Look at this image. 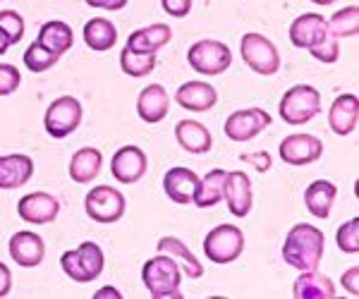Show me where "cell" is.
<instances>
[{"label":"cell","instance_id":"6da1fadb","mask_svg":"<svg viewBox=\"0 0 359 299\" xmlns=\"http://www.w3.org/2000/svg\"><path fill=\"white\" fill-rule=\"evenodd\" d=\"M326 237L311 223H297L285 237L283 244V261L297 271H314L321 263Z\"/></svg>","mask_w":359,"mask_h":299},{"label":"cell","instance_id":"7a4b0ae2","mask_svg":"<svg viewBox=\"0 0 359 299\" xmlns=\"http://www.w3.org/2000/svg\"><path fill=\"white\" fill-rule=\"evenodd\" d=\"M142 283L154 299H180L182 271L168 254L151 256L142 268Z\"/></svg>","mask_w":359,"mask_h":299},{"label":"cell","instance_id":"3957f363","mask_svg":"<svg viewBox=\"0 0 359 299\" xmlns=\"http://www.w3.org/2000/svg\"><path fill=\"white\" fill-rule=\"evenodd\" d=\"M60 266L67 278L74 280V283H94L103 273L106 256H103V249L96 242H82L77 249H67L60 256Z\"/></svg>","mask_w":359,"mask_h":299},{"label":"cell","instance_id":"277c9868","mask_svg":"<svg viewBox=\"0 0 359 299\" xmlns=\"http://www.w3.org/2000/svg\"><path fill=\"white\" fill-rule=\"evenodd\" d=\"M283 123L287 125H306L321 113V94L311 84H297L287 89L278 106Z\"/></svg>","mask_w":359,"mask_h":299},{"label":"cell","instance_id":"5b68a950","mask_svg":"<svg viewBox=\"0 0 359 299\" xmlns=\"http://www.w3.org/2000/svg\"><path fill=\"white\" fill-rule=\"evenodd\" d=\"M240 53L249 70L257 74L271 77V74H276L280 70V53H278L276 43L271 41V39H266L264 34H257V32L245 34L240 41Z\"/></svg>","mask_w":359,"mask_h":299},{"label":"cell","instance_id":"8992f818","mask_svg":"<svg viewBox=\"0 0 359 299\" xmlns=\"http://www.w3.org/2000/svg\"><path fill=\"white\" fill-rule=\"evenodd\" d=\"M187 62L194 72L206 74V77H216V74H223L233 65V53H230V48L223 41L201 39L194 46H189Z\"/></svg>","mask_w":359,"mask_h":299},{"label":"cell","instance_id":"52a82bcc","mask_svg":"<svg viewBox=\"0 0 359 299\" xmlns=\"http://www.w3.org/2000/svg\"><path fill=\"white\" fill-rule=\"evenodd\" d=\"M245 251V232L237 225H218L206 235L204 239V254L208 261L225 266V263H233L242 256Z\"/></svg>","mask_w":359,"mask_h":299},{"label":"cell","instance_id":"ba28073f","mask_svg":"<svg viewBox=\"0 0 359 299\" xmlns=\"http://www.w3.org/2000/svg\"><path fill=\"white\" fill-rule=\"evenodd\" d=\"M82 103L74 96H60L48 106V111L43 115V127L48 132V137L53 139H65L72 132L82 125Z\"/></svg>","mask_w":359,"mask_h":299},{"label":"cell","instance_id":"9c48e42d","mask_svg":"<svg viewBox=\"0 0 359 299\" xmlns=\"http://www.w3.org/2000/svg\"><path fill=\"white\" fill-rule=\"evenodd\" d=\"M125 197L118 192V189L108 187V185H98L86 194L84 199V211L86 216L94 223H101V225H111V223H118L120 218L125 216Z\"/></svg>","mask_w":359,"mask_h":299},{"label":"cell","instance_id":"30bf717a","mask_svg":"<svg viewBox=\"0 0 359 299\" xmlns=\"http://www.w3.org/2000/svg\"><path fill=\"white\" fill-rule=\"evenodd\" d=\"M271 125V115L264 108H245V111H235L233 115H228L223 125V132L230 141H252L257 134Z\"/></svg>","mask_w":359,"mask_h":299},{"label":"cell","instance_id":"8fae6325","mask_svg":"<svg viewBox=\"0 0 359 299\" xmlns=\"http://www.w3.org/2000/svg\"><path fill=\"white\" fill-rule=\"evenodd\" d=\"M57 214H60V201L48 192H32L17 204V216L29 225H48Z\"/></svg>","mask_w":359,"mask_h":299},{"label":"cell","instance_id":"7c38bea8","mask_svg":"<svg viewBox=\"0 0 359 299\" xmlns=\"http://www.w3.org/2000/svg\"><path fill=\"white\" fill-rule=\"evenodd\" d=\"M278 153L287 165H309L323 156V141L314 134H290L280 141Z\"/></svg>","mask_w":359,"mask_h":299},{"label":"cell","instance_id":"4fadbf2b","mask_svg":"<svg viewBox=\"0 0 359 299\" xmlns=\"http://www.w3.org/2000/svg\"><path fill=\"white\" fill-rule=\"evenodd\" d=\"M149 160L147 153L139 146H123L115 151V156L111 160V172L118 182L123 185H135V182L142 180L147 175Z\"/></svg>","mask_w":359,"mask_h":299},{"label":"cell","instance_id":"5bb4252c","mask_svg":"<svg viewBox=\"0 0 359 299\" xmlns=\"http://www.w3.org/2000/svg\"><path fill=\"white\" fill-rule=\"evenodd\" d=\"M223 199L228 201V209L235 218H247V214L252 211V204H254L252 180H249L247 172L233 170L225 175Z\"/></svg>","mask_w":359,"mask_h":299},{"label":"cell","instance_id":"9a60e30c","mask_svg":"<svg viewBox=\"0 0 359 299\" xmlns=\"http://www.w3.org/2000/svg\"><path fill=\"white\" fill-rule=\"evenodd\" d=\"M10 256L17 266L22 268H36L41 266L46 256V244L32 230H20L10 237Z\"/></svg>","mask_w":359,"mask_h":299},{"label":"cell","instance_id":"2e32d148","mask_svg":"<svg viewBox=\"0 0 359 299\" xmlns=\"http://www.w3.org/2000/svg\"><path fill=\"white\" fill-rule=\"evenodd\" d=\"M326 36H328L326 20H323V15H318V13H304L290 25V41L294 48L309 50L311 46L318 43Z\"/></svg>","mask_w":359,"mask_h":299},{"label":"cell","instance_id":"e0dca14e","mask_svg":"<svg viewBox=\"0 0 359 299\" xmlns=\"http://www.w3.org/2000/svg\"><path fill=\"white\" fill-rule=\"evenodd\" d=\"M196 182H199V175H196L194 170L177 165V168H170L163 175V192L172 204L187 206V204H192V199H194Z\"/></svg>","mask_w":359,"mask_h":299},{"label":"cell","instance_id":"ac0fdd59","mask_svg":"<svg viewBox=\"0 0 359 299\" xmlns=\"http://www.w3.org/2000/svg\"><path fill=\"white\" fill-rule=\"evenodd\" d=\"M175 103L184 111L206 113L218 103V91L206 82H187L175 91Z\"/></svg>","mask_w":359,"mask_h":299},{"label":"cell","instance_id":"d6986e66","mask_svg":"<svg viewBox=\"0 0 359 299\" xmlns=\"http://www.w3.org/2000/svg\"><path fill=\"white\" fill-rule=\"evenodd\" d=\"M168 111H170V96L161 84H149L147 89H142L137 99V115L149 125H156L161 120H165Z\"/></svg>","mask_w":359,"mask_h":299},{"label":"cell","instance_id":"ffe728a7","mask_svg":"<svg viewBox=\"0 0 359 299\" xmlns=\"http://www.w3.org/2000/svg\"><path fill=\"white\" fill-rule=\"evenodd\" d=\"M357 115H359V99L355 94H340L333 101L331 111H328V125H331L333 134L347 137L357 127Z\"/></svg>","mask_w":359,"mask_h":299},{"label":"cell","instance_id":"44dd1931","mask_svg":"<svg viewBox=\"0 0 359 299\" xmlns=\"http://www.w3.org/2000/svg\"><path fill=\"white\" fill-rule=\"evenodd\" d=\"M34 177V160L25 153L0 156V189L25 187Z\"/></svg>","mask_w":359,"mask_h":299},{"label":"cell","instance_id":"7402d4cb","mask_svg":"<svg viewBox=\"0 0 359 299\" xmlns=\"http://www.w3.org/2000/svg\"><path fill=\"white\" fill-rule=\"evenodd\" d=\"M175 139L184 151L194 153V156L208 153L213 148L211 132H208L201 123H196V120H180L175 125Z\"/></svg>","mask_w":359,"mask_h":299},{"label":"cell","instance_id":"603a6c76","mask_svg":"<svg viewBox=\"0 0 359 299\" xmlns=\"http://www.w3.org/2000/svg\"><path fill=\"white\" fill-rule=\"evenodd\" d=\"M292 297L294 299H333L335 297V285L328 275L314 271H302L292 285Z\"/></svg>","mask_w":359,"mask_h":299},{"label":"cell","instance_id":"cb8c5ba5","mask_svg":"<svg viewBox=\"0 0 359 299\" xmlns=\"http://www.w3.org/2000/svg\"><path fill=\"white\" fill-rule=\"evenodd\" d=\"M172 32L168 25H151V27H142L137 32L130 34L127 39V48L137 50V53H158L163 46L170 43Z\"/></svg>","mask_w":359,"mask_h":299},{"label":"cell","instance_id":"d4e9b609","mask_svg":"<svg viewBox=\"0 0 359 299\" xmlns=\"http://www.w3.org/2000/svg\"><path fill=\"white\" fill-rule=\"evenodd\" d=\"M158 251L161 254L170 256L172 261L180 266V271H182L184 275H189V278H201V275H204V266H201V261L192 254V249H189L182 239L161 237L158 239Z\"/></svg>","mask_w":359,"mask_h":299},{"label":"cell","instance_id":"484cf974","mask_svg":"<svg viewBox=\"0 0 359 299\" xmlns=\"http://www.w3.org/2000/svg\"><path fill=\"white\" fill-rule=\"evenodd\" d=\"M338 197V187L328 180H316L304 189V206L314 218H328Z\"/></svg>","mask_w":359,"mask_h":299},{"label":"cell","instance_id":"4316f807","mask_svg":"<svg viewBox=\"0 0 359 299\" xmlns=\"http://www.w3.org/2000/svg\"><path fill=\"white\" fill-rule=\"evenodd\" d=\"M39 46H43L46 50L55 55H62L72 48L74 43V32L67 22H60V20H50L39 29V39H36Z\"/></svg>","mask_w":359,"mask_h":299},{"label":"cell","instance_id":"83f0119b","mask_svg":"<svg viewBox=\"0 0 359 299\" xmlns=\"http://www.w3.org/2000/svg\"><path fill=\"white\" fill-rule=\"evenodd\" d=\"M225 175H228V172L216 168V170L206 172L204 177H199L196 189H194V199H192V204L196 206V209H211V206L221 204Z\"/></svg>","mask_w":359,"mask_h":299},{"label":"cell","instance_id":"f1b7e54d","mask_svg":"<svg viewBox=\"0 0 359 299\" xmlns=\"http://www.w3.org/2000/svg\"><path fill=\"white\" fill-rule=\"evenodd\" d=\"M101 165L103 153L94 146H84L69 160V177L74 182H79V185H86V182H91L101 172Z\"/></svg>","mask_w":359,"mask_h":299},{"label":"cell","instance_id":"f546056e","mask_svg":"<svg viewBox=\"0 0 359 299\" xmlns=\"http://www.w3.org/2000/svg\"><path fill=\"white\" fill-rule=\"evenodd\" d=\"M84 43L96 53L111 50L118 43V29L106 17H94L84 25Z\"/></svg>","mask_w":359,"mask_h":299},{"label":"cell","instance_id":"4dcf8cb0","mask_svg":"<svg viewBox=\"0 0 359 299\" xmlns=\"http://www.w3.org/2000/svg\"><path fill=\"white\" fill-rule=\"evenodd\" d=\"M328 34L333 39H350L357 36L359 32V8L357 5H347V8L338 10L331 20H326Z\"/></svg>","mask_w":359,"mask_h":299},{"label":"cell","instance_id":"1f68e13d","mask_svg":"<svg viewBox=\"0 0 359 299\" xmlns=\"http://www.w3.org/2000/svg\"><path fill=\"white\" fill-rule=\"evenodd\" d=\"M120 67H123L127 77L142 79L156 70V53H137V50L125 46L123 53H120Z\"/></svg>","mask_w":359,"mask_h":299},{"label":"cell","instance_id":"d6a6232c","mask_svg":"<svg viewBox=\"0 0 359 299\" xmlns=\"http://www.w3.org/2000/svg\"><path fill=\"white\" fill-rule=\"evenodd\" d=\"M57 60H60V55L46 50L43 46H39L36 41L25 50V65L29 72H46L53 65H57Z\"/></svg>","mask_w":359,"mask_h":299},{"label":"cell","instance_id":"836d02e7","mask_svg":"<svg viewBox=\"0 0 359 299\" xmlns=\"http://www.w3.org/2000/svg\"><path fill=\"white\" fill-rule=\"evenodd\" d=\"M0 32L8 36L10 46L20 43L25 39V17L15 10H3L0 13Z\"/></svg>","mask_w":359,"mask_h":299},{"label":"cell","instance_id":"e575fe53","mask_svg":"<svg viewBox=\"0 0 359 299\" xmlns=\"http://www.w3.org/2000/svg\"><path fill=\"white\" fill-rule=\"evenodd\" d=\"M335 242L343 249V254H357L359 251V218H350L338 228Z\"/></svg>","mask_w":359,"mask_h":299},{"label":"cell","instance_id":"d590c367","mask_svg":"<svg viewBox=\"0 0 359 299\" xmlns=\"http://www.w3.org/2000/svg\"><path fill=\"white\" fill-rule=\"evenodd\" d=\"M309 53L314 55L318 62H323V65H333V62H338V57H340L338 39H333L331 34H328L326 39H321L318 43L311 46Z\"/></svg>","mask_w":359,"mask_h":299},{"label":"cell","instance_id":"8d00e7d4","mask_svg":"<svg viewBox=\"0 0 359 299\" xmlns=\"http://www.w3.org/2000/svg\"><path fill=\"white\" fill-rule=\"evenodd\" d=\"M22 74L15 65H0V96H10L20 89Z\"/></svg>","mask_w":359,"mask_h":299},{"label":"cell","instance_id":"74e56055","mask_svg":"<svg viewBox=\"0 0 359 299\" xmlns=\"http://www.w3.org/2000/svg\"><path fill=\"white\" fill-rule=\"evenodd\" d=\"M161 8L170 17L182 20V17H187L189 10H192V0H161Z\"/></svg>","mask_w":359,"mask_h":299},{"label":"cell","instance_id":"f35d334b","mask_svg":"<svg viewBox=\"0 0 359 299\" xmlns=\"http://www.w3.org/2000/svg\"><path fill=\"white\" fill-rule=\"evenodd\" d=\"M240 160H245V163L254 165L259 172H266L271 170V165H273V160H271V156L266 151H259V153H242Z\"/></svg>","mask_w":359,"mask_h":299},{"label":"cell","instance_id":"ab89813d","mask_svg":"<svg viewBox=\"0 0 359 299\" xmlns=\"http://www.w3.org/2000/svg\"><path fill=\"white\" fill-rule=\"evenodd\" d=\"M89 8H98V10H108V13H118V10L127 8L130 0H84Z\"/></svg>","mask_w":359,"mask_h":299},{"label":"cell","instance_id":"60d3db41","mask_svg":"<svg viewBox=\"0 0 359 299\" xmlns=\"http://www.w3.org/2000/svg\"><path fill=\"white\" fill-rule=\"evenodd\" d=\"M357 280H359V268H357V266L347 268V271L343 273V287L347 290V295H352V297H357V295H359Z\"/></svg>","mask_w":359,"mask_h":299},{"label":"cell","instance_id":"b9f144b4","mask_svg":"<svg viewBox=\"0 0 359 299\" xmlns=\"http://www.w3.org/2000/svg\"><path fill=\"white\" fill-rule=\"evenodd\" d=\"M10 290H13V273H10V268L0 261V299L8 297Z\"/></svg>","mask_w":359,"mask_h":299},{"label":"cell","instance_id":"7bdbcfd3","mask_svg":"<svg viewBox=\"0 0 359 299\" xmlns=\"http://www.w3.org/2000/svg\"><path fill=\"white\" fill-rule=\"evenodd\" d=\"M94 299H123V295H120V290H118V287L106 285V287H101V290L96 292Z\"/></svg>","mask_w":359,"mask_h":299},{"label":"cell","instance_id":"ee69618b","mask_svg":"<svg viewBox=\"0 0 359 299\" xmlns=\"http://www.w3.org/2000/svg\"><path fill=\"white\" fill-rule=\"evenodd\" d=\"M8 48H10V41H8V36H5V34L0 32V55H3V53H8Z\"/></svg>","mask_w":359,"mask_h":299},{"label":"cell","instance_id":"f6af8a7d","mask_svg":"<svg viewBox=\"0 0 359 299\" xmlns=\"http://www.w3.org/2000/svg\"><path fill=\"white\" fill-rule=\"evenodd\" d=\"M314 5H333V3H338V0H311Z\"/></svg>","mask_w":359,"mask_h":299}]
</instances>
